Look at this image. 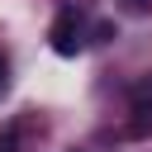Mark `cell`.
<instances>
[{
    "label": "cell",
    "instance_id": "7a4b0ae2",
    "mask_svg": "<svg viewBox=\"0 0 152 152\" xmlns=\"http://www.w3.org/2000/svg\"><path fill=\"white\" fill-rule=\"evenodd\" d=\"M133 114H138V119L128 124V138H142V133H152V76L133 86Z\"/></svg>",
    "mask_w": 152,
    "mask_h": 152
},
{
    "label": "cell",
    "instance_id": "3957f363",
    "mask_svg": "<svg viewBox=\"0 0 152 152\" xmlns=\"http://www.w3.org/2000/svg\"><path fill=\"white\" fill-rule=\"evenodd\" d=\"M24 128H28V119H10V124L0 128V152H19V138H24Z\"/></svg>",
    "mask_w": 152,
    "mask_h": 152
},
{
    "label": "cell",
    "instance_id": "5b68a950",
    "mask_svg": "<svg viewBox=\"0 0 152 152\" xmlns=\"http://www.w3.org/2000/svg\"><path fill=\"white\" fill-rule=\"evenodd\" d=\"M0 86H5V57H0Z\"/></svg>",
    "mask_w": 152,
    "mask_h": 152
},
{
    "label": "cell",
    "instance_id": "6da1fadb",
    "mask_svg": "<svg viewBox=\"0 0 152 152\" xmlns=\"http://www.w3.org/2000/svg\"><path fill=\"white\" fill-rule=\"evenodd\" d=\"M48 43H52L57 57H76V52L86 48V24H81V14H76V10H62V14L52 19V28H48Z\"/></svg>",
    "mask_w": 152,
    "mask_h": 152
},
{
    "label": "cell",
    "instance_id": "277c9868",
    "mask_svg": "<svg viewBox=\"0 0 152 152\" xmlns=\"http://www.w3.org/2000/svg\"><path fill=\"white\" fill-rule=\"evenodd\" d=\"M147 5H152V0H128V14H142Z\"/></svg>",
    "mask_w": 152,
    "mask_h": 152
}]
</instances>
